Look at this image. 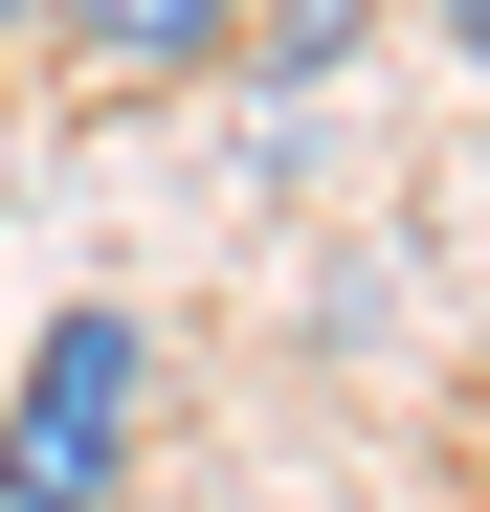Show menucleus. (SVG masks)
<instances>
[{
    "label": "nucleus",
    "mask_w": 490,
    "mask_h": 512,
    "mask_svg": "<svg viewBox=\"0 0 490 512\" xmlns=\"http://www.w3.org/2000/svg\"><path fill=\"white\" fill-rule=\"evenodd\" d=\"M134 423H156V312L134 290H67L0 379V512H112L134 490Z\"/></svg>",
    "instance_id": "f257e3e1"
},
{
    "label": "nucleus",
    "mask_w": 490,
    "mask_h": 512,
    "mask_svg": "<svg viewBox=\"0 0 490 512\" xmlns=\"http://www.w3.org/2000/svg\"><path fill=\"white\" fill-rule=\"evenodd\" d=\"M45 67H67V90H223V45H245V0H45V23H23Z\"/></svg>",
    "instance_id": "f03ea898"
},
{
    "label": "nucleus",
    "mask_w": 490,
    "mask_h": 512,
    "mask_svg": "<svg viewBox=\"0 0 490 512\" xmlns=\"http://www.w3.org/2000/svg\"><path fill=\"white\" fill-rule=\"evenodd\" d=\"M335 45H357V0H245V45H223V67H245V90H312Z\"/></svg>",
    "instance_id": "7ed1b4c3"
},
{
    "label": "nucleus",
    "mask_w": 490,
    "mask_h": 512,
    "mask_svg": "<svg viewBox=\"0 0 490 512\" xmlns=\"http://www.w3.org/2000/svg\"><path fill=\"white\" fill-rule=\"evenodd\" d=\"M424 23H446V45H468V67H490V0H424Z\"/></svg>",
    "instance_id": "20e7f679"
},
{
    "label": "nucleus",
    "mask_w": 490,
    "mask_h": 512,
    "mask_svg": "<svg viewBox=\"0 0 490 512\" xmlns=\"http://www.w3.org/2000/svg\"><path fill=\"white\" fill-rule=\"evenodd\" d=\"M23 23H45V0H0V67H23Z\"/></svg>",
    "instance_id": "39448f33"
}]
</instances>
